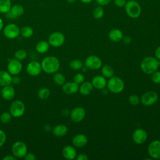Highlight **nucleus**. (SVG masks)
Segmentation results:
<instances>
[{"mask_svg": "<svg viewBox=\"0 0 160 160\" xmlns=\"http://www.w3.org/2000/svg\"><path fill=\"white\" fill-rule=\"evenodd\" d=\"M158 60L152 56H147L141 62L140 68L142 72L148 74H151L158 68Z\"/></svg>", "mask_w": 160, "mask_h": 160, "instance_id": "2", "label": "nucleus"}, {"mask_svg": "<svg viewBox=\"0 0 160 160\" xmlns=\"http://www.w3.org/2000/svg\"><path fill=\"white\" fill-rule=\"evenodd\" d=\"M71 119L75 122L82 121L86 116V111L82 107H77L74 108L70 112Z\"/></svg>", "mask_w": 160, "mask_h": 160, "instance_id": "15", "label": "nucleus"}, {"mask_svg": "<svg viewBox=\"0 0 160 160\" xmlns=\"http://www.w3.org/2000/svg\"><path fill=\"white\" fill-rule=\"evenodd\" d=\"M24 9L22 5L15 4L11 6L9 12L6 14V17L9 19H16L21 16L24 13Z\"/></svg>", "mask_w": 160, "mask_h": 160, "instance_id": "16", "label": "nucleus"}, {"mask_svg": "<svg viewBox=\"0 0 160 160\" xmlns=\"http://www.w3.org/2000/svg\"><path fill=\"white\" fill-rule=\"evenodd\" d=\"M42 71L48 74L56 72L60 68L59 60L55 56H49L44 58L41 61Z\"/></svg>", "mask_w": 160, "mask_h": 160, "instance_id": "1", "label": "nucleus"}, {"mask_svg": "<svg viewBox=\"0 0 160 160\" xmlns=\"http://www.w3.org/2000/svg\"><path fill=\"white\" fill-rule=\"evenodd\" d=\"M25 112V105L24 102L20 100L14 101L10 105L9 112L14 118L21 117Z\"/></svg>", "mask_w": 160, "mask_h": 160, "instance_id": "5", "label": "nucleus"}, {"mask_svg": "<svg viewBox=\"0 0 160 160\" xmlns=\"http://www.w3.org/2000/svg\"><path fill=\"white\" fill-rule=\"evenodd\" d=\"M21 82V78L16 75L12 76V84H14L15 85L19 84Z\"/></svg>", "mask_w": 160, "mask_h": 160, "instance_id": "43", "label": "nucleus"}, {"mask_svg": "<svg viewBox=\"0 0 160 160\" xmlns=\"http://www.w3.org/2000/svg\"><path fill=\"white\" fill-rule=\"evenodd\" d=\"M158 99V94L154 91H149L144 92L142 95L140 99V101L144 106H150L154 104L157 102Z\"/></svg>", "mask_w": 160, "mask_h": 160, "instance_id": "8", "label": "nucleus"}, {"mask_svg": "<svg viewBox=\"0 0 160 160\" xmlns=\"http://www.w3.org/2000/svg\"><path fill=\"white\" fill-rule=\"evenodd\" d=\"M3 26H4V24H3V21H2V19L0 18V31L2 29Z\"/></svg>", "mask_w": 160, "mask_h": 160, "instance_id": "49", "label": "nucleus"}, {"mask_svg": "<svg viewBox=\"0 0 160 160\" xmlns=\"http://www.w3.org/2000/svg\"><path fill=\"white\" fill-rule=\"evenodd\" d=\"M1 88H0V94H1Z\"/></svg>", "mask_w": 160, "mask_h": 160, "instance_id": "52", "label": "nucleus"}, {"mask_svg": "<svg viewBox=\"0 0 160 160\" xmlns=\"http://www.w3.org/2000/svg\"><path fill=\"white\" fill-rule=\"evenodd\" d=\"M63 157L66 159H74L77 156V152L76 149L72 146H66L62 151Z\"/></svg>", "mask_w": 160, "mask_h": 160, "instance_id": "20", "label": "nucleus"}, {"mask_svg": "<svg viewBox=\"0 0 160 160\" xmlns=\"http://www.w3.org/2000/svg\"><path fill=\"white\" fill-rule=\"evenodd\" d=\"M158 66L160 67V59H158Z\"/></svg>", "mask_w": 160, "mask_h": 160, "instance_id": "51", "label": "nucleus"}, {"mask_svg": "<svg viewBox=\"0 0 160 160\" xmlns=\"http://www.w3.org/2000/svg\"><path fill=\"white\" fill-rule=\"evenodd\" d=\"M76 158L77 160H88V157L87 154L84 153H81L78 154Z\"/></svg>", "mask_w": 160, "mask_h": 160, "instance_id": "44", "label": "nucleus"}, {"mask_svg": "<svg viewBox=\"0 0 160 160\" xmlns=\"http://www.w3.org/2000/svg\"><path fill=\"white\" fill-rule=\"evenodd\" d=\"M82 66H83L82 62L80 59H78L72 60L69 63L70 68L74 71L81 69Z\"/></svg>", "mask_w": 160, "mask_h": 160, "instance_id": "32", "label": "nucleus"}, {"mask_svg": "<svg viewBox=\"0 0 160 160\" xmlns=\"http://www.w3.org/2000/svg\"><path fill=\"white\" fill-rule=\"evenodd\" d=\"M17 158L12 154V155H7L4 156L2 159L3 160H16Z\"/></svg>", "mask_w": 160, "mask_h": 160, "instance_id": "47", "label": "nucleus"}, {"mask_svg": "<svg viewBox=\"0 0 160 160\" xmlns=\"http://www.w3.org/2000/svg\"><path fill=\"white\" fill-rule=\"evenodd\" d=\"M85 66L88 69L96 70L102 67V61L97 56L90 55L85 60Z\"/></svg>", "mask_w": 160, "mask_h": 160, "instance_id": "11", "label": "nucleus"}, {"mask_svg": "<svg viewBox=\"0 0 160 160\" xmlns=\"http://www.w3.org/2000/svg\"><path fill=\"white\" fill-rule=\"evenodd\" d=\"M6 134L5 132L0 129V148L2 147L6 142Z\"/></svg>", "mask_w": 160, "mask_h": 160, "instance_id": "39", "label": "nucleus"}, {"mask_svg": "<svg viewBox=\"0 0 160 160\" xmlns=\"http://www.w3.org/2000/svg\"><path fill=\"white\" fill-rule=\"evenodd\" d=\"M33 32V29L30 26H24L20 29L21 35L25 38H31L32 36Z\"/></svg>", "mask_w": 160, "mask_h": 160, "instance_id": "30", "label": "nucleus"}, {"mask_svg": "<svg viewBox=\"0 0 160 160\" xmlns=\"http://www.w3.org/2000/svg\"><path fill=\"white\" fill-rule=\"evenodd\" d=\"M22 69V65L20 61L16 58L11 59L9 61L8 64V71L13 76L19 74Z\"/></svg>", "mask_w": 160, "mask_h": 160, "instance_id": "12", "label": "nucleus"}, {"mask_svg": "<svg viewBox=\"0 0 160 160\" xmlns=\"http://www.w3.org/2000/svg\"><path fill=\"white\" fill-rule=\"evenodd\" d=\"M52 134L56 137H62L68 132V128L66 125L60 124L56 125L52 130Z\"/></svg>", "mask_w": 160, "mask_h": 160, "instance_id": "25", "label": "nucleus"}, {"mask_svg": "<svg viewBox=\"0 0 160 160\" xmlns=\"http://www.w3.org/2000/svg\"><path fill=\"white\" fill-rule=\"evenodd\" d=\"M93 86L91 82L86 81L83 82L81 84L80 86L79 87V92L83 96H87L91 93L93 90Z\"/></svg>", "mask_w": 160, "mask_h": 160, "instance_id": "24", "label": "nucleus"}, {"mask_svg": "<svg viewBox=\"0 0 160 160\" xmlns=\"http://www.w3.org/2000/svg\"><path fill=\"white\" fill-rule=\"evenodd\" d=\"M65 41V36L61 32H54L48 38V42L50 46L58 48L61 46Z\"/></svg>", "mask_w": 160, "mask_h": 160, "instance_id": "7", "label": "nucleus"}, {"mask_svg": "<svg viewBox=\"0 0 160 160\" xmlns=\"http://www.w3.org/2000/svg\"><path fill=\"white\" fill-rule=\"evenodd\" d=\"M148 151L151 159H160V141H151L148 148Z\"/></svg>", "mask_w": 160, "mask_h": 160, "instance_id": "10", "label": "nucleus"}, {"mask_svg": "<svg viewBox=\"0 0 160 160\" xmlns=\"http://www.w3.org/2000/svg\"><path fill=\"white\" fill-rule=\"evenodd\" d=\"M72 142L74 146L77 148H82L87 144L88 138L83 134H78L74 136Z\"/></svg>", "mask_w": 160, "mask_h": 160, "instance_id": "21", "label": "nucleus"}, {"mask_svg": "<svg viewBox=\"0 0 160 160\" xmlns=\"http://www.w3.org/2000/svg\"><path fill=\"white\" fill-rule=\"evenodd\" d=\"M108 90L114 94L121 92L124 88V82L123 80L117 76H112L109 78L106 85Z\"/></svg>", "mask_w": 160, "mask_h": 160, "instance_id": "4", "label": "nucleus"}, {"mask_svg": "<svg viewBox=\"0 0 160 160\" xmlns=\"http://www.w3.org/2000/svg\"><path fill=\"white\" fill-rule=\"evenodd\" d=\"M28 54L24 49H19L14 53V58L21 61L27 58Z\"/></svg>", "mask_w": 160, "mask_h": 160, "instance_id": "34", "label": "nucleus"}, {"mask_svg": "<svg viewBox=\"0 0 160 160\" xmlns=\"http://www.w3.org/2000/svg\"><path fill=\"white\" fill-rule=\"evenodd\" d=\"M154 55H155V58L157 59H160V46L156 49L154 52Z\"/></svg>", "mask_w": 160, "mask_h": 160, "instance_id": "46", "label": "nucleus"}, {"mask_svg": "<svg viewBox=\"0 0 160 160\" xmlns=\"http://www.w3.org/2000/svg\"><path fill=\"white\" fill-rule=\"evenodd\" d=\"M104 14V10L102 6H96L93 11H92V16L96 19H101Z\"/></svg>", "mask_w": 160, "mask_h": 160, "instance_id": "29", "label": "nucleus"}, {"mask_svg": "<svg viewBox=\"0 0 160 160\" xmlns=\"http://www.w3.org/2000/svg\"><path fill=\"white\" fill-rule=\"evenodd\" d=\"M1 94L4 100L10 101L15 96V90L14 87L11 84L4 86L1 89Z\"/></svg>", "mask_w": 160, "mask_h": 160, "instance_id": "18", "label": "nucleus"}, {"mask_svg": "<svg viewBox=\"0 0 160 160\" xmlns=\"http://www.w3.org/2000/svg\"><path fill=\"white\" fill-rule=\"evenodd\" d=\"M73 79H74V82H76L78 84H81V83H82L84 81L85 78L82 73H77L74 76Z\"/></svg>", "mask_w": 160, "mask_h": 160, "instance_id": "38", "label": "nucleus"}, {"mask_svg": "<svg viewBox=\"0 0 160 160\" xmlns=\"http://www.w3.org/2000/svg\"><path fill=\"white\" fill-rule=\"evenodd\" d=\"M12 115L9 112H4L0 116V121L4 124L9 123L12 119Z\"/></svg>", "mask_w": 160, "mask_h": 160, "instance_id": "35", "label": "nucleus"}, {"mask_svg": "<svg viewBox=\"0 0 160 160\" xmlns=\"http://www.w3.org/2000/svg\"><path fill=\"white\" fill-rule=\"evenodd\" d=\"M114 4L118 8H122L124 7L127 0H114L113 1Z\"/></svg>", "mask_w": 160, "mask_h": 160, "instance_id": "40", "label": "nucleus"}, {"mask_svg": "<svg viewBox=\"0 0 160 160\" xmlns=\"http://www.w3.org/2000/svg\"><path fill=\"white\" fill-rule=\"evenodd\" d=\"M122 40L123 42L126 44H129L131 42V38L129 36H123Z\"/></svg>", "mask_w": 160, "mask_h": 160, "instance_id": "45", "label": "nucleus"}, {"mask_svg": "<svg viewBox=\"0 0 160 160\" xmlns=\"http://www.w3.org/2000/svg\"><path fill=\"white\" fill-rule=\"evenodd\" d=\"M127 1H129V0H127Z\"/></svg>", "mask_w": 160, "mask_h": 160, "instance_id": "53", "label": "nucleus"}, {"mask_svg": "<svg viewBox=\"0 0 160 160\" xmlns=\"http://www.w3.org/2000/svg\"><path fill=\"white\" fill-rule=\"evenodd\" d=\"M3 33L5 37L8 39H14L20 34V29L16 24L11 23L6 25L3 29Z\"/></svg>", "mask_w": 160, "mask_h": 160, "instance_id": "9", "label": "nucleus"}, {"mask_svg": "<svg viewBox=\"0 0 160 160\" xmlns=\"http://www.w3.org/2000/svg\"><path fill=\"white\" fill-rule=\"evenodd\" d=\"M11 8V0H0V12L6 14Z\"/></svg>", "mask_w": 160, "mask_h": 160, "instance_id": "28", "label": "nucleus"}, {"mask_svg": "<svg viewBox=\"0 0 160 160\" xmlns=\"http://www.w3.org/2000/svg\"><path fill=\"white\" fill-rule=\"evenodd\" d=\"M124 9L127 15L132 19L139 17L141 14V7L139 3L135 0H129L126 2Z\"/></svg>", "mask_w": 160, "mask_h": 160, "instance_id": "3", "label": "nucleus"}, {"mask_svg": "<svg viewBox=\"0 0 160 160\" xmlns=\"http://www.w3.org/2000/svg\"><path fill=\"white\" fill-rule=\"evenodd\" d=\"M49 44L48 42L45 41H39L36 45V50L40 54L46 53L49 48Z\"/></svg>", "mask_w": 160, "mask_h": 160, "instance_id": "26", "label": "nucleus"}, {"mask_svg": "<svg viewBox=\"0 0 160 160\" xmlns=\"http://www.w3.org/2000/svg\"><path fill=\"white\" fill-rule=\"evenodd\" d=\"M12 84V75L6 71H0V86H6Z\"/></svg>", "mask_w": 160, "mask_h": 160, "instance_id": "22", "label": "nucleus"}, {"mask_svg": "<svg viewBox=\"0 0 160 160\" xmlns=\"http://www.w3.org/2000/svg\"><path fill=\"white\" fill-rule=\"evenodd\" d=\"M101 74L106 78H110L114 76V70L111 66L106 64L101 68Z\"/></svg>", "mask_w": 160, "mask_h": 160, "instance_id": "27", "label": "nucleus"}, {"mask_svg": "<svg viewBox=\"0 0 160 160\" xmlns=\"http://www.w3.org/2000/svg\"><path fill=\"white\" fill-rule=\"evenodd\" d=\"M12 154L16 158H24L28 152V148L26 144L21 141H16L12 146Z\"/></svg>", "mask_w": 160, "mask_h": 160, "instance_id": "6", "label": "nucleus"}, {"mask_svg": "<svg viewBox=\"0 0 160 160\" xmlns=\"http://www.w3.org/2000/svg\"><path fill=\"white\" fill-rule=\"evenodd\" d=\"M42 71V69L41 63L36 61H31L26 66V72L31 76H37L39 75Z\"/></svg>", "mask_w": 160, "mask_h": 160, "instance_id": "13", "label": "nucleus"}, {"mask_svg": "<svg viewBox=\"0 0 160 160\" xmlns=\"http://www.w3.org/2000/svg\"><path fill=\"white\" fill-rule=\"evenodd\" d=\"M132 138L133 141L136 144H141L146 141L148 139V133L144 129L138 128L134 131Z\"/></svg>", "mask_w": 160, "mask_h": 160, "instance_id": "14", "label": "nucleus"}, {"mask_svg": "<svg viewBox=\"0 0 160 160\" xmlns=\"http://www.w3.org/2000/svg\"><path fill=\"white\" fill-rule=\"evenodd\" d=\"M95 1L97 2V4L102 6L108 4L111 1V0H95Z\"/></svg>", "mask_w": 160, "mask_h": 160, "instance_id": "42", "label": "nucleus"}, {"mask_svg": "<svg viewBox=\"0 0 160 160\" xmlns=\"http://www.w3.org/2000/svg\"><path fill=\"white\" fill-rule=\"evenodd\" d=\"M91 83L94 88L102 90L106 88L107 85V80L102 75H96L92 79Z\"/></svg>", "mask_w": 160, "mask_h": 160, "instance_id": "17", "label": "nucleus"}, {"mask_svg": "<svg viewBox=\"0 0 160 160\" xmlns=\"http://www.w3.org/2000/svg\"><path fill=\"white\" fill-rule=\"evenodd\" d=\"M108 37L111 41L117 42L122 40L123 38V34L122 32L119 29H112L109 31Z\"/></svg>", "mask_w": 160, "mask_h": 160, "instance_id": "23", "label": "nucleus"}, {"mask_svg": "<svg viewBox=\"0 0 160 160\" xmlns=\"http://www.w3.org/2000/svg\"><path fill=\"white\" fill-rule=\"evenodd\" d=\"M76 1H77V0H66V1H67L68 3H69V4L74 3V2H75Z\"/></svg>", "mask_w": 160, "mask_h": 160, "instance_id": "50", "label": "nucleus"}, {"mask_svg": "<svg viewBox=\"0 0 160 160\" xmlns=\"http://www.w3.org/2000/svg\"><path fill=\"white\" fill-rule=\"evenodd\" d=\"M50 91L48 88H42L38 92V96L40 99L44 100L48 99L50 96Z\"/></svg>", "mask_w": 160, "mask_h": 160, "instance_id": "33", "label": "nucleus"}, {"mask_svg": "<svg viewBox=\"0 0 160 160\" xmlns=\"http://www.w3.org/2000/svg\"><path fill=\"white\" fill-rule=\"evenodd\" d=\"M151 80L155 84H160V71L157 70L151 74Z\"/></svg>", "mask_w": 160, "mask_h": 160, "instance_id": "37", "label": "nucleus"}, {"mask_svg": "<svg viewBox=\"0 0 160 160\" xmlns=\"http://www.w3.org/2000/svg\"><path fill=\"white\" fill-rule=\"evenodd\" d=\"M129 102L132 106H136L140 102L139 98L136 94H132L129 98Z\"/></svg>", "mask_w": 160, "mask_h": 160, "instance_id": "36", "label": "nucleus"}, {"mask_svg": "<svg viewBox=\"0 0 160 160\" xmlns=\"http://www.w3.org/2000/svg\"><path fill=\"white\" fill-rule=\"evenodd\" d=\"M24 158L26 160H35L36 159V157L35 154L32 152H28V153L27 152L25 156L24 157Z\"/></svg>", "mask_w": 160, "mask_h": 160, "instance_id": "41", "label": "nucleus"}, {"mask_svg": "<svg viewBox=\"0 0 160 160\" xmlns=\"http://www.w3.org/2000/svg\"><path fill=\"white\" fill-rule=\"evenodd\" d=\"M81 2L84 3V4H89L91 2H92V1L93 0H79Z\"/></svg>", "mask_w": 160, "mask_h": 160, "instance_id": "48", "label": "nucleus"}, {"mask_svg": "<svg viewBox=\"0 0 160 160\" xmlns=\"http://www.w3.org/2000/svg\"><path fill=\"white\" fill-rule=\"evenodd\" d=\"M53 81L58 86H62L66 81L65 76L60 72H55L53 76Z\"/></svg>", "mask_w": 160, "mask_h": 160, "instance_id": "31", "label": "nucleus"}, {"mask_svg": "<svg viewBox=\"0 0 160 160\" xmlns=\"http://www.w3.org/2000/svg\"><path fill=\"white\" fill-rule=\"evenodd\" d=\"M79 84L75 82H64L62 85V89L64 92L68 94L76 93L79 91Z\"/></svg>", "mask_w": 160, "mask_h": 160, "instance_id": "19", "label": "nucleus"}]
</instances>
